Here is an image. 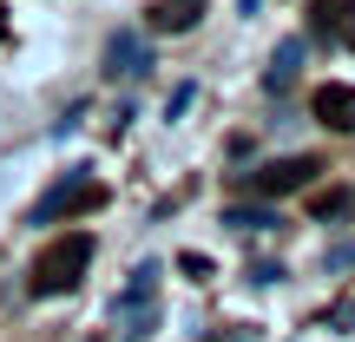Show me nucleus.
Masks as SVG:
<instances>
[{"label":"nucleus","mask_w":355,"mask_h":342,"mask_svg":"<svg viewBox=\"0 0 355 342\" xmlns=\"http://www.w3.org/2000/svg\"><path fill=\"white\" fill-rule=\"evenodd\" d=\"M316 119H322L329 132H355V86L329 79V86L316 92Z\"/></svg>","instance_id":"obj_7"},{"label":"nucleus","mask_w":355,"mask_h":342,"mask_svg":"<svg viewBox=\"0 0 355 342\" xmlns=\"http://www.w3.org/2000/svg\"><path fill=\"white\" fill-rule=\"evenodd\" d=\"M250 283H263V290H270V283H283V264H257V270H250Z\"/></svg>","instance_id":"obj_15"},{"label":"nucleus","mask_w":355,"mask_h":342,"mask_svg":"<svg viewBox=\"0 0 355 342\" xmlns=\"http://www.w3.org/2000/svg\"><path fill=\"white\" fill-rule=\"evenodd\" d=\"M329 330H355V296H343V303L329 309Z\"/></svg>","instance_id":"obj_13"},{"label":"nucleus","mask_w":355,"mask_h":342,"mask_svg":"<svg viewBox=\"0 0 355 342\" xmlns=\"http://www.w3.org/2000/svg\"><path fill=\"white\" fill-rule=\"evenodd\" d=\"M316 158H309V152H296V158H270V165H257L250 171V191H257V198H263V204H277V198H290V191H309V185H316Z\"/></svg>","instance_id":"obj_4"},{"label":"nucleus","mask_w":355,"mask_h":342,"mask_svg":"<svg viewBox=\"0 0 355 342\" xmlns=\"http://www.w3.org/2000/svg\"><path fill=\"white\" fill-rule=\"evenodd\" d=\"M349 211V191H329V198H316V217H343Z\"/></svg>","instance_id":"obj_12"},{"label":"nucleus","mask_w":355,"mask_h":342,"mask_svg":"<svg viewBox=\"0 0 355 342\" xmlns=\"http://www.w3.org/2000/svg\"><path fill=\"white\" fill-rule=\"evenodd\" d=\"M86 270H92V237H86V230H73V237H53L46 250L33 257L26 290H33V296H66V290H79Z\"/></svg>","instance_id":"obj_1"},{"label":"nucleus","mask_w":355,"mask_h":342,"mask_svg":"<svg viewBox=\"0 0 355 342\" xmlns=\"http://www.w3.org/2000/svg\"><path fill=\"white\" fill-rule=\"evenodd\" d=\"M152 33H191L204 20V0H152Z\"/></svg>","instance_id":"obj_8"},{"label":"nucleus","mask_w":355,"mask_h":342,"mask_svg":"<svg viewBox=\"0 0 355 342\" xmlns=\"http://www.w3.org/2000/svg\"><path fill=\"white\" fill-rule=\"evenodd\" d=\"M105 73H112V79H145V73H152V46H145V33L125 26V33L105 40Z\"/></svg>","instance_id":"obj_5"},{"label":"nucleus","mask_w":355,"mask_h":342,"mask_svg":"<svg viewBox=\"0 0 355 342\" xmlns=\"http://www.w3.org/2000/svg\"><path fill=\"white\" fill-rule=\"evenodd\" d=\"M309 26L329 46H355V0H309Z\"/></svg>","instance_id":"obj_6"},{"label":"nucleus","mask_w":355,"mask_h":342,"mask_svg":"<svg viewBox=\"0 0 355 342\" xmlns=\"http://www.w3.org/2000/svg\"><path fill=\"white\" fill-rule=\"evenodd\" d=\"M99 204H105V185H99V178H92V171H66L60 185H53L46 198L33 204V224H60V217L73 224V217L99 211Z\"/></svg>","instance_id":"obj_3"},{"label":"nucleus","mask_w":355,"mask_h":342,"mask_svg":"<svg viewBox=\"0 0 355 342\" xmlns=\"http://www.w3.org/2000/svg\"><path fill=\"white\" fill-rule=\"evenodd\" d=\"M322 264H329V270H349V264H355V237L329 243V250H322Z\"/></svg>","instance_id":"obj_11"},{"label":"nucleus","mask_w":355,"mask_h":342,"mask_svg":"<svg viewBox=\"0 0 355 342\" xmlns=\"http://www.w3.org/2000/svg\"><path fill=\"white\" fill-rule=\"evenodd\" d=\"M191 99H198V86H178V92H171V99H165V119H178V112H184V105H191Z\"/></svg>","instance_id":"obj_14"},{"label":"nucleus","mask_w":355,"mask_h":342,"mask_svg":"<svg viewBox=\"0 0 355 342\" xmlns=\"http://www.w3.org/2000/svg\"><path fill=\"white\" fill-rule=\"evenodd\" d=\"M224 224H237V230H277L283 217H277V204H224Z\"/></svg>","instance_id":"obj_10"},{"label":"nucleus","mask_w":355,"mask_h":342,"mask_svg":"<svg viewBox=\"0 0 355 342\" xmlns=\"http://www.w3.org/2000/svg\"><path fill=\"white\" fill-rule=\"evenodd\" d=\"M296 73H303V40H283V46L270 53V66H263V92H290Z\"/></svg>","instance_id":"obj_9"},{"label":"nucleus","mask_w":355,"mask_h":342,"mask_svg":"<svg viewBox=\"0 0 355 342\" xmlns=\"http://www.w3.org/2000/svg\"><path fill=\"white\" fill-rule=\"evenodd\" d=\"M158 277H165L158 264H139V270H132V283L112 296V330L125 336V342H139V336L158 330Z\"/></svg>","instance_id":"obj_2"},{"label":"nucleus","mask_w":355,"mask_h":342,"mask_svg":"<svg viewBox=\"0 0 355 342\" xmlns=\"http://www.w3.org/2000/svg\"><path fill=\"white\" fill-rule=\"evenodd\" d=\"M257 7H263V0H243V13H257Z\"/></svg>","instance_id":"obj_16"}]
</instances>
